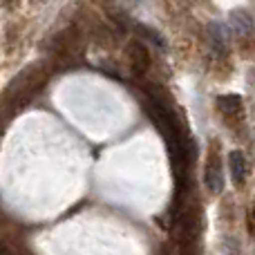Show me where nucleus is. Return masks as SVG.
<instances>
[{
	"label": "nucleus",
	"mask_w": 255,
	"mask_h": 255,
	"mask_svg": "<svg viewBox=\"0 0 255 255\" xmlns=\"http://www.w3.org/2000/svg\"><path fill=\"white\" fill-rule=\"evenodd\" d=\"M128 56H130L132 72H134L136 76H143L145 72L150 70V52L139 43V40L130 43V47H128Z\"/></svg>",
	"instance_id": "nucleus-1"
},
{
	"label": "nucleus",
	"mask_w": 255,
	"mask_h": 255,
	"mask_svg": "<svg viewBox=\"0 0 255 255\" xmlns=\"http://www.w3.org/2000/svg\"><path fill=\"white\" fill-rule=\"evenodd\" d=\"M229 170H231V177H233V184L240 188L244 184V179H247V159H244V152L233 150L229 154Z\"/></svg>",
	"instance_id": "nucleus-2"
},
{
	"label": "nucleus",
	"mask_w": 255,
	"mask_h": 255,
	"mask_svg": "<svg viewBox=\"0 0 255 255\" xmlns=\"http://www.w3.org/2000/svg\"><path fill=\"white\" fill-rule=\"evenodd\" d=\"M206 186L211 193L220 195L222 193V186H224V177H222V163L217 157H213L206 166Z\"/></svg>",
	"instance_id": "nucleus-3"
},
{
	"label": "nucleus",
	"mask_w": 255,
	"mask_h": 255,
	"mask_svg": "<svg viewBox=\"0 0 255 255\" xmlns=\"http://www.w3.org/2000/svg\"><path fill=\"white\" fill-rule=\"evenodd\" d=\"M217 103H220V110L224 112V115H240V110H242V99H240L238 94H226V97H220L217 99Z\"/></svg>",
	"instance_id": "nucleus-5"
},
{
	"label": "nucleus",
	"mask_w": 255,
	"mask_h": 255,
	"mask_svg": "<svg viewBox=\"0 0 255 255\" xmlns=\"http://www.w3.org/2000/svg\"><path fill=\"white\" fill-rule=\"evenodd\" d=\"M231 29H233L238 36H249V34H253V29H255L253 18L249 16L247 11H235L233 16H231Z\"/></svg>",
	"instance_id": "nucleus-4"
},
{
	"label": "nucleus",
	"mask_w": 255,
	"mask_h": 255,
	"mask_svg": "<svg viewBox=\"0 0 255 255\" xmlns=\"http://www.w3.org/2000/svg\"><path fill=\"white\" fill-rule=\"evenodd\" d=\"M208 36H211V40L217 45V47H222L224 40H226L224 25H220V22H211V27H208Z\"/></svg>",
	"instance_id": "nucleus-6"
}]
</instances>
